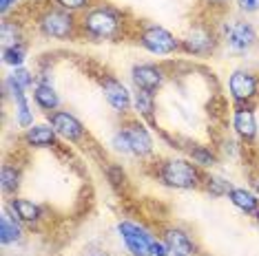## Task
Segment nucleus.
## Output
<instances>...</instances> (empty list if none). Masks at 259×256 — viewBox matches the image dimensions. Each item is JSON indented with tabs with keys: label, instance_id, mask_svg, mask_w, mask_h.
<instances>
[{
	"label": "nucleus",
	"instance_id": "obj_1",
	"mask_svg": "<svg viewBox=\"0 0 259 256\" xmlns=\"http://www.w3.org/2000/svg\"><path fill=\"white\" fill-rule=\"evenodd\" d=\"M82 31L98 40H111L122 31V16L113 7H96L84 14L80 22Z\"/></svg>",
	"mask_w": 259,
	"mask_h": 256
},
{
	"label": "nucleus",
	"instance_id": "obj_2",
	"mask_svg": "<svg viewBox=\"0 0 259 256\" xmlns=\"http://www.w3.org/2000/svg\"><path fill=\"white\" fill-rule=\"evenodd\" d=\"M157 177L164 185L178 190H191L202 185V174H199L197 166L186 159H166L160 164Z\"/></svg>",
	"mask_w": 259,
	"mask_h": 256
},
{
	"label": "nucleus",
	"instance_id": "obj_3",
	"mask_svg": "<svg viewBox=\"0 0 259 256\" xmlns=\"http://www.w3.org/2000/svg\"><path fill=\"white\" fill-rule=\"evenodd\" d=\"M38 27L42 31V36L51 40H69L73 38L78 22H75L71 11L62 7H51L38 18Z\"/></svg>",
	"mask_w": 259,
	"mask_h": 256
},
{
	"label": "nucleus",
	"instance_id": "obj_4",
	"mask_svg": "<svg viewBox=\"0 0 259 256\" xmlns=\"http://www.w3.org/2000/svg\"><path fill=\"white\" fill-rule=\"evenodd\" d=\"M140 44L155 55H168L180 49V40L160 25H149L140 33Z\"/></svg>",
	"mask_w": 259,
	"mask_h": 256
},
{
	"label": "nucleus",
	"instance_id": "obj_5",
	"mask_svg": "<svg viewBox=\"0 0 259 256\" xmlns=\"http://www.w3.org/2000/svg\"><path fill=\"white\" fill-rule=\"evenodd\" d=\"M117 230H120V236L124 241L126 249L133 256H151V247L155 243V238L149 234V230H144L138 223H131V221H122L117 225Z\"/></svg>",
	"mask_w": 259,
	"mask_h": 256
},
{
	"label": "nucleus",
	"instance_id": "obj_6",
	"mask_svg": "<svg viewBox=\"0 0 259 256\" xmlns=\"http://www.w3.org/2000/svg\"><path fill=\"white\" fill-rule=\"evenodd\" d=\"M224 40L233 51H248L250 46L257 44V31L250 22L244 20H233L224 27Z\"/></svg>",
	"mask_w": 259,
	"mask_h": 256
},
{
	"label": "nucleus",
	"instance_id": "obj_7",
	"mask_svg": "<svg viewBox=\"0 0 259 256\" xmlns=\"http://www.w3.org/2000/svg\"><path fill=\"white\" fill-rule=\"evenodd\" d=\"M49 124L60 137H64L67 142H80L84 137V126L82 121L71 115L69 110H54L49 113Z\"/></svg>",
	"mask_w": 259,
	"mask_h": 256
},
{
	"label": "nucleus",
	"instance_id": "obj_8",
	"mask_svg": "<svg viewBox=\"0 0 259 256\" xmlns=\"http://www.w3.org/2000/svg\"><path fill=\"white\" fill-rule=\"evenodd\" d=\"M122 133L128 139V146H131V153L138 157H146L153 153V137L142 121L138 119H128L124 126H122Z\"/></svg>",
	"mask_w": 259,
	"mask_h": 256
},
{
	"label": "nucleus",
	"instance_id": "obj_9",
	"mask_svg": "<svg viewBox=\"0 0 259 256\" xmlns=\"http://www.w3.org/2000/svg\"><path fill=\"white\" fill-rule=\"evenodd\" d=\"M257 78L250 71H244V69L233 71V75L228 78V91H231L235 102H250L257 95Z\"/></svg>",
	"mask_w": 259,
	"mask_h": 256
},
{
	"label": "nucleus",
	"instance_id": "obj_10",
	"mask_svg": "<svg viewBox=\"0 0 259 256\" xmlns=\"http://www.w3.org/2000/svg\"><path fill=\"white\" fill-rule=\"evenodd\" d=\"M182 46H184L186 53L193 55H210L217 46L215 36L204 27H195L188 31V36L182 40Z\"/></svg>",
	"mask_w": 259,
	"mask_h": 256
},
{
	"label": "nucleus",
	"instance_id": "obj_11",
	"mask_svg": "<svg viewBox=\"0 0 259 256\" xmlns=\"http://www.w3.org/2000/svg\"><path fill=\"white\" fill-rule=\"evenodd\" d=\"M131 80L140 91L155 93L164 84V71L153 64H135L131 71Z\"/></svg>",
	"mask_w": 259,
	"mask_h": 256
},
{
	"label": "nucleus",
	"instance_id": "obj_12",
	"mask_svg": "<svg viewBox=\"0 0 259 256\" xmlns=\"http://www.w3.org/2000/svg\"><path fill=\"white\" fill-rule=\"evenodd\" d=\"M102 91H104V97H107L109 106L115 110V113H128L131 108V95H128L126 86L115 78H104L102 80Z\"/></svg>",
	"mask_w": 259,
	"mask_h": 256
},
{
	"label": "nucleus",
	"instance_id": "obj_13",
	"mask_svg": "<svg viewBox=\"0 0 259 256\" xmlns=\"http://www.w3.org/2000/svg\"><path fill=\"white\" fill-rule=\"evenodd\" d=\"M164 243H166L170 256H193L195 254V243L191 241V236L184 230L178 228H168L164 232Z\"/></svg>",
	"mask_w": 259,
	"mask_h": 256
},
{
	"label": "nucleus",
	"instance_id": "obj_14",
	"mask_svg": "<svg viewBox=\"0 0 259 256\" xmlns=\"http://www.w3.org/2000/svg\"><path fill=\"white\" fill-rule=\"evenodd\" d=\"M233 128L237 131L239 137L244 139H255L257 135V119H255V113L246 106H239L235 108L233 113Z\"/></svg>",
	"mask_w": 259,
	"mask_h": 256
},
{
	"label": "nucleus",
	"instance_id": "obj_15",
	"mask_svg": "<svg viewBox=\"0 0 259 256\" xmlns=\"http://www.w3.org/2000/svg\"><path fill=\"white\" fill-rule=\"evenodd\" d=\"M56 135L58 133L51 128V124H38V126L27 128L25 142L33 148H49L56 144Z\"/></svg>",
	"mask_w": 259,
	"mask_h": 256
},
{
	"label": "nucleus",
	"instance_id": "obj_16",
	"mask_svg": "<svg viewBox=\"0 0 259 256\" xmlns=\"http://www.w3.org/2000/svg\"><path fill=\"white\" fill-rule=\"evenodd\" d=\"M228 199H231V203L235 208H239V210L246 212V214H252V212L259 210V199L246 188H233L228 192Z\"/></svg>",
	"mask_w": 259,
	"mask_h": 256
},
{
	"label": "nucleus",
	"instance_id": "obj_17",
	"mask_svg": "<svg viewBox=\"0 0 259 256\" xmlns=\"http://www.w3.org/2000/svg\"><path fill=\"white\" fill-rule=\"evenodd\" d=\"M9 208L14 210L16 217H18L20 221H25V223H36V221H40V208L29 199L16 197V199H11Z\"/></svg>",
	"mask_w": 259,
	"mask_h": 256
},
{
	"label": "nucleus",
	"instance_id": "obj_18",
	"mask_svg": "<svg viewBox=\"0 0 259 256\" xmlns=\"http://www.w3.org/2000/svg\"><path fill=\"white\" fill-rule=\"evenodd\" d=\"M33 100H36V104L42 110H56L60 106V97H58L56 89L51 84H45V82L36 84V89H33Z\"/></svg>",
	"mask_w": 259,
	"mask_h": 256
},
{
	"label": "nucleus",
	"instance_id": "obj_19",
	"mask_svg": "<svg viewBox=\"0 0 259 256\" xmlns=\"http://www.w3.org/2000/svg\"><path fill=\"white\" fill-rule=\"evenodd\" d=\"M22 236V230L18 225V221H16L7 210H3V217H0V241L5 243V245H9V243H16L18 238Z\"/></svg>",
	"mask_w": 259,
	"mask_h": 256
},
{
	"label": "nucleus",
	"instance_id": "obj_20",
	"mask_svg": "<svg viewBox=\"0 0 259 256\" xmlns=\"http://www.w3.org/2000/svg\"><path fill=\"white\" fill-rule=\"evenodd\" d=\"M133 106H135V110H138V115H142V117H151L153 110H155V93L138 89L135 100H133Z\"/></svg>",
	"mask_w": 259,
	"mask_h": 256
},
{
	"label": "nucleus",
	"instance_id": "obj_21",
	"mask_svg": "<svg viewBox=\"0 0 259 256\" xmlns=\"http://www.w3.org/2000/svg\"><path fill=\"white\" fill-rule=\"evenodd\" d=\"M0 36H3V49H5V46L22 44V29H20L18 22L5 20L3 22V29H0Z\"/></svg>",
	"mask_w": 259,
	"mask_h": 256
},
{
	"label": "nucleus",
	"instance_id": "obj_22",
	"mask_svg": "<svg viewBox=\"0 0 259 256\" xmlns=\"http://www.w3.org/2000/svg\"><path fill=\"white\" fill-rule=\"evenodd\" d=\"M0 181H3L5 192H16L20 185V170L16 166H5L3 174H0Z\"/></svg>",
	"mask_w": 259,
	"mask_h": 256
},
{
	"label": "nucleus",
	"instance_id": "obj_23",
	"mask_svg": "<svg viewBox=\"0 0 259 256\" xmlns=\"http://www.w3.org/2000/svg\"><path fill=\"white\" fill-rule=\"evenodd\" d=\"M25 55H27V49L25 44H16V46H5L3 49V60L5 64H11V67H22L25 62Z\"/></svg>",
	"mask_w": 259,
	"mask_h": 256
},
{
	"label": "nucleus",
	"instance_id": "obj_24",
	"mask_svg": "<svg viewBox=\"0 0 259 256\" xmlns=\"http://www.w3.org/2000/svg\"><path fill=\"white\" fill-rule=\"evenodd\" d=\"M206 190L213 197H222V195H228L233 190V185L222 177H206Z\"/></svg>",
	"mask_w": 259,
	"mask_h": 256
},
{
	"label": "nucleus",
	"instance_id": "obj_25",
	"mask_svg": "<svg viewBox=\"0 0 259 256\" xmlns=\"http://www.w3.org/2000/svg\"><path fill=\"white\" fill-rule=\"evenodd\" d=\"M7 80H9V82H14L16 86H20V89H25V91L33 86V75H31V71H27V69H22V67L16 69V71L11 73Z\"/></svg>",
	"mask_w": 259,
	"mask_h": 256
},
{
	"label": "nucleus",
	"instance_id": "obj_26",
	"mask_svg": "<svg viewBox=\"0 0 259 256\" xmlns=\"http://www.w3.org/2000/svg\"><path fill=\"white\" fill-rule=\"evenodd\" d=\"M191 157H193V161H195V164H199V166H213V164H215L213 150L206 148V146H195V148H191Z\"/></svg>",
	"mask_w": 259,
	"mask_h": 256
},
{
	"label": "nucleus",
	"instance_id": "obj_27",
	"mask_svg": "<svg viewBox=\"0 0 259 256\" xmlns=\"http://www.w3.org/2000/svg\"><path fill=\"white\" fill-rule=\"evenodd\" d=\"M58 3V7H62V9H67V11H82V9H87L89 7V3L91 0H56Z\"/></svg>",
	"mask_w": 259,
	"mask_h": 256
},
{
	"label": "nucleus",
	"instance_id": "obj_28",
	"mask_svg": "<svg viewBox=\"0 0 259 256\" xmlns=\"http://www.w3.org/2000/svg\"><path fill=\"white\" fill-rule=\"evenodd\" d=\"M113 148L117 150V153H131V146H128V139H126V135L124 133H115V137H113Z\"/></svg>",
	"mask_w": 259,
	"mask_h": 256
},
{
	"label": "nucleus",
	"instance_id": "obj_29",
	"mask_svg": "<svg viewBox=\"0 0 259 256\" xmlns=\"http://www.w3.org/2000/svg\"><path fill=\"white\" fill-rule=\"evenodd\" d=\"M237 5L244 14H255L259 9V0H237Z\"/></svg>",
	"mask_w": 259,
	"mask_h": 256
},
{
	"label": "nucleus",
	"instance_id": "obj_30",
	"mask_svg": "<svg viewBox=\"0 0 259 256\" xmlns=\"http://www.w3.org/2000/svg\"><path fill=\"white\" fill-rule=\"evenodd\" d=\"M109 179L113 181V185H120V181H124V172L120 166H111L109 168Z\"/></svg>",
	"mask_w": 259,
	"mask_h": 256
},
{
	"label": "nucleus",
	"instance_id": "obj_31",
	"mask_svg": "<svg viewBox=\"0 0 259 256\" xmlns=\"http://www.w3.org/2000/svg\"><path fill=\"white\" fill-rule=\"evenodd\" d=\"M151 256H170L168 247H166V243H164V241H155V243H153Z\"/></svg>",
	"mask_w": 259,
	"mask_h": 256
},
{
	"label": "nucleus",
	"instance_id": "obj_32",
	"mask_svg": "<svg viewBox=\"0 0 259 256\" xmlns=\"http://www.w3.org/2000/svg\"><path fill=\"white\" fill-rule=\"evenodd\" d=\"M11 5H16V0H0V9H3V14H7Z\"/></svg>",
	"mask_w": 259,
	"mask_h": 256
},
{
	"label": "nucleus",
	"instance_id": "obj_33",
	"mask_svg": "<svg viewBox=\"0 0 259 256\" xmlns=\"http://www.w3.org/2000/svg\"><path fill=\"white\" fill-rule=\"evenodd\" d=\"M208 3H224V0H208Z\"/></svg>",
	"mask_w": 259,
	"mask_h": 256
},
{
	"label": "nucleus",
	"instance_id": "obj_34",
	"mask_svg": "<svg viewBox=\"0 0 259 256\" xmlns=\"http://www.w3.org/2000/svg\"><path fill=\"white\" fill-rule=\"evenodd\" d=\"M93 256H107V254H93Z\"/></svg>",
	"mask_w": 259,
	"mask_h": 256
},
{
	"label": "nucleus",
	"instance_id": "obj_35",
	"mask_svg": "<svg viewBox=\"0 0 259 256\" xmlns=\"http://www.w3.org/2000/svg\"><path fill=\"white\" fill-rule=\"evenodd\" d=\"M257 192H259V179H257Z\"/></svg>",
	"mask_w": 259,
	"mask_h": 256
}]
</instances>
